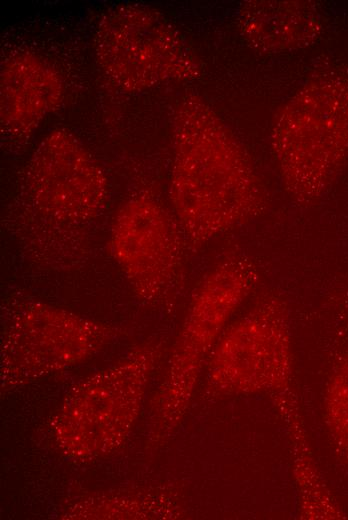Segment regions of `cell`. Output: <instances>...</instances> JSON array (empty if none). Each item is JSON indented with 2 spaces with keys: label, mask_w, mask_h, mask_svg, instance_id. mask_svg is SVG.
<instances>
[{
  "label": "cell",
  "mask_w": 348,
  "mask_h": 520,
  "mask_svg": "<svg viewBox=\"0 0 348 520\" xmlns=\"http://www.w3.org/2000/svg\"><path fill=\"white\" fill-rule=\"evenodd\" d=\"M173 142L170 200L191 245L200 247L259 213L264 194L248 156L200 97L178 105Z\"/></svg>",
  "instance_id": "1"
},
{
  "label": "cell",
  "mask_w": 348,
  "mask_h": 520,
  "mask_svg": "<svg viewBox=\"0 0 348 520\" xmlns=\"http://www.w3.org/2000/svg\"><path fill=\"white\" fill-rule=\"evenodd\" d=\"M109 198L98 161L71 131L54 129L39 142L20 179L24 219L15 227L19 249L35 265L68 270L87 259L89 228Z\"/></svg>",
  "instance_id": "2"
},
{
  "label": "cell",
  "mask_w": 348,
  "mask_h": 520,
  "mask_svg": "<svg viewBox=\"0 0 348 520\" xmlns=\"http://www.w3.org/2000/svg\"><path fill=\"white\" fill-rule=\"evenodd\" d=\"M271 138L290 196L300 203L317 200L348 153V80L308 83L277 115Z\"/></svg>",
  "instance_id": "3"
},
{
  "label": "cell",
  "mask_w": 348,
  "mask_h": 520,
  "mask_svg": "<svg viewBox=\"0 0 348 520\" xmlns=\"http://www.w3.org/2000/svg\"><path fill=\"white\" fill-rule=\"evenodd\" d=\"M161 346L146 343L75 386L55 421V435L71 456H99L126 437Z\"/></svg>",
  "instance_id": "4"
},
{
  "label": "cell",
  "mask_w": 348,
  "mask_h": 520,
  "mask_svg": "<svg viewBox=\"0 0 348 520\" xmlns=\"http://www.w3.org/2000/svg\"><path fill=\"white\" fill-rule=\"evenodd\" d=\"M94 49L102 72L127 91L188 80L199 72L195 55L176 27L141 4L109 8L98 23Z\"/></svg>",
  "instance_id": "5"
},
{
  "label": "cell",
  "mask_w": 348,
  "mask_h": 520,
  "mask_svg": "<svg viewBox=\"0 0 348 520\" xmlns=\"http://www.w3.org/2000/svg\"><path fill=\"white\" fill-rule=\"evenodd\" d=\"M258 276L256 265L247 255L230 253L196 287L169 360L159 403L155 404L158 421L165 427L175 425L225 324L249 295Z\"/></svg>",
  "instance_id": "6"
},
{
  "label": "cell",
  "mask_w": 348,
  "mask_h": 520,
  "mask_svg": "<svg viewBox=\"0 0 348 520\" xmlns=\"http://www.w3.org/2000/svg\"><path fill=\"white\" fill-rule=\"evenodd\" d=\"M116 333L110 325L21 299L5 321L2 381L20 384L74 366L101 350Z\"/></svg>",
  "instance_id": "7"
},
{
  "label": "cell",
  "mask_w": 348,
  "mask_h": 520,
  "mask_svg": "<svg viewBox=\"0 0 348 520\" xmlns=\"http://www.w3.org/2000/svg\"><path fill=\"white\" fill-rule=\"evenodd\" d=\"M184 239L178 222L160 203L139 195L118 210L109 242L113 258L138 297L159 303L180 284Z\"/></svg>",
  "instance_id": "8"
},
{
  "label": "cell",
  "mask_w": 348,
  "mask_h": 520,
  "mask_svg": "<svg viewBox=\"0 0 348 520\" xmlns=\"http://www.w3.org/2000/svg\"><path fill=\"white\" fill-rule=\"evenodd\" d=\"M288 312L278 297L256 304L220 337L209 361L216 388L256 390L284 386L291 372Z\"/></svg>",
  "instance_id": "9"
},
{
  "label": "cell",
  "mask_w": 348,
  "mask_h": 520,
  "mask_svg": "<svg viewBox=\"0 0 348 520\" xmlns=\"http://www.w3.org/2000/svg\"><path fill=\"white\" fill-rule=\"evenodd\" d=\"M63 81L44 58L20 50L6 56L0 72V123L4 138L22 143L63 99Z\"/></svg>",
  "instance_id": "10"
},
{
  "label": "cell",
  "mask_w": 348,
  "mask_h": 520,
  "mask_svg": "<svg viewBox=\"0 0 348 520\" xmlns=\"http://www.w3.org/2000/svg\"><path fill=\"white\" fill-rule=\"evenodd\" d=\"M244 36L264 50L303 47L317 37L320 20L312 5L305 2L252 1L240 11Z\"/></svg>",
  "instance_id": "11"
}]
</instances>
